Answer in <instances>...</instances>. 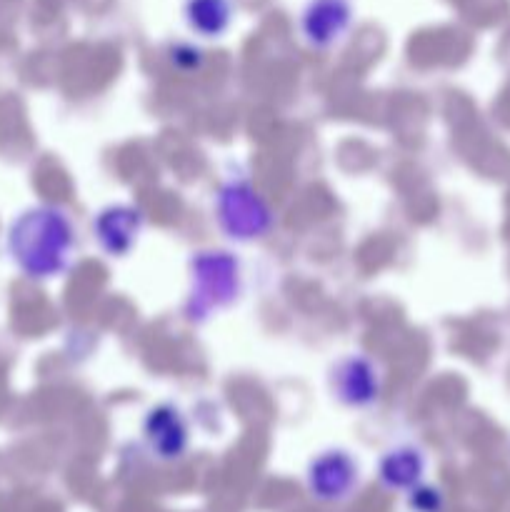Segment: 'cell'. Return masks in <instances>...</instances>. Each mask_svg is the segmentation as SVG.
<instances>
[{
  "mask_svg": "<svg viewBox=\"0 0 510 512\" xmlns=\"http://www.w3.org/2000/svg\"><path fill=\"white\" fill-rule=\"evenodd\" d=\"M353 0H308L300 10V35L315 50H328L353 25Z\"/></svg>",
  "mask_w": 510,
  "mask_h": 512,
  "instance_id": "obj_3",
  "label": "cell"
},
{
  "mask_svg": "<svg viewBox=\"0 0 510 512\" xmlns=\"http://www.w3.org/2000/svg\"><path fill=\"white\" fill-rule=\"evenodd\" d=\"M308 490L320 503H343L355 493L360 480L358 463L345 450H325L308 465Z\"/></svg>",
  "mask_w": 510,
  "mask_h": 512,
  "instance_id": "obj_2",
  "label": "cell"
},
{
  "mask_svg": "<svg viewBox=\"0 0 510 512\" xmlns=\"http://www.w3.org/2000/svg\"><path fill=\"white\" fill-rule=\"evenodd\" d=\"M218 220L235 240L260 238L270 228V208L248 180H230L218 193Z\"/></svg>",
  "mask_w": 510,
  "mask_h": 512,
  "instance_id": "obj_1",
  "label": "cell"
},
{
  "mask_svg": "<svg viewBox=\"0 0 510 512\" xmlns=\"http://www.w3.org/2000/svg\"><path fill=\"white\" fill-rule=\"evenodd\" d=\"M410 503H413V510L418 512H440V508H443V495L435 488L420 483L418 488L410 490Z\"/></svg>",
  "mask_w": 510,
  "mask_h": 512,
  "instance_id": "obj_9",
  "label": "cell"
},
{
  "mask_svg": "<svg viewBox=\"0 0 510 512\" xmlns=\"http://www.w3.org/2000/svg\"><path fill=\"white\" fill-rule=\"evenodd\" d=\"M233 0H185L183 20L198 38H220L233 25Z\"/></svg>",
  "mask_w": 510,
  "mask_h": 512,
  "instance_id": "obj_8",
  "label": "cell"
},
{
  "mask_svg": "<svg viewBox=\"0 0 510 512\" xmlns=\"http://www.w3.org/2000/svg\"><path fill=\"white\" fill-rule=\"evenodd\" d=\"M145 443L160 460H175L188 448V428L175 405H158L143 423Z\"/></svg>",
  "mask_w": 510,
  "mask_h": 512,
  "instance_id": "obj_5",
  "label": "cell"
},
{
  "mask_svg": "<svg viewBox=\"0 0 510 512\" xmlns=\"http://www.w3.org/2000/svg\"><path fill=\"white\" fill-rule=\"evenodd\" d=\"M330 388L348 408H368L380 395L378 370L363 355H348L330 370Z\"/></svg>",
  "mask_w": 510,
  "mask_h": 512,
  "instance_id": "obj_4",
  "label": "cell"
},
{
  "mask_svg": "<svg viewBox=\"0 0 510 512\" xmlns=\"http://www.w3.org/2000/svg\"><path fill=\"white\" fill-rule=\"evenodd\" d=\"M425 475V458L418 448L413 445H398V448L388 450L380 458L378 478L388 490H400V493H410L423 483Z\"/></svg>",
  "mask_w": 510,
  "mask_h": 512,
  "instance_id": "obj_7",
  "label": "cell"
},
{
  "mask_svg": "<svg viewBox=\"0 0 510 512\" xmlns=\"http://www.w3.org/2000/svg\"><path fill=\"white\" fill-rule=\"evenodd\" d=\"M140 225H143V218L138 210L128 208V205H110L98 215L93 230L105 253L113 258H123L138 240Z\"/></svg>",
  "mask_w": 510,
  "mask_h": 512,
  "instance_id": "obj_6",
  "label": "cell"
}]
</instances>
